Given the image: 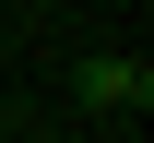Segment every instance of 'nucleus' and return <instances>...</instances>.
<instances>
[{
	"mask_svg": "<svg viewBox=\"0 0 154 143\" xmlns=\"http://www.w3.org/2000/svg\"><path fill=\"white\" fill-rule=\"evenodd\" d=\"M71 96H83V107H131V119H142V107H154V72H142V60H83Z\"/></svg>",
	"mask_w": 154,
	"mask_h": 143,
	"instance_id": "1",
	"label": "nucleus"
}]
</instances>
